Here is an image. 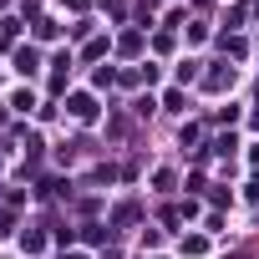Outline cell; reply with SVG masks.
I'll use <instances>...</instances> for the list:
<instances>
[{
  "mask_svg": "<svg viewBox=\"0 0 259 259\" xmlns=\"http://www.w3.org/2000/svg\"><path fill=\"white\" fill-rule=\"evenodd\" d=\"M16 66H21V71H36V51L21 46V51H16Z\"/></svg>",
  "mask_w": 259,
  "mask_h": 259,
  "instance_id": "1",
  "label": "cell"
},
{
  "mask_svg": "<svg viewBox=\"0 0 259 259\" xmlns=\"http://www.w3.org/2000/svg\"><path fill=\"white\" fill-rule=\"evenodd\" d=\"M71 117H81V122H87V117H92V97H76V102H71Z\"/></svg>",
  "mask_w": 259,
  "mask_h": 259,
  "instance_id": "2",
  "label": "cell"
}]
</instances>
